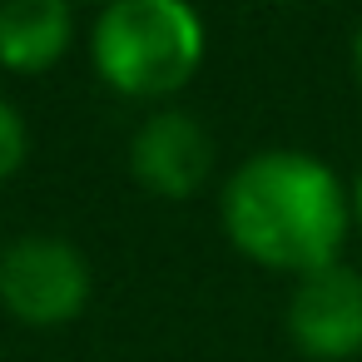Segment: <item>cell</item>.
<instances>
[{"mask_svg":"<svg viewBox=\"0 0 362 362\" xmlns=\"http://www.w3.org/2000/svg\"><path fill=\"white\" fill-rule=\"evenodd\" d=\"M218 218L228 243L248 263L308 278L327 263H342L352 199L337 169L317 154L258 149L228 174L218 194Z\"/></svg>","mask_w":362,"mask_h":362,"instance_id":"6da1fadb","label":"cell"},{"mask_svg":"<svg viewBox=\"0 0 362 362\" xmlns=\"http://www.w3.org/2000/svg\"><path fill=\"white\" fill-rule=\"evenodd\" d=\"M209 35L189 0H105L90 30L95 75L124 100H169L204 65Z\"/></svg>","mask_w":362,"mask_h":362,"instance_id":"7a4b0ae2","label":"cell"},{"mask_svg":"<svg viewBox=\"0 0 362 362\" xmlns=\"http://www.w3.org/2000/svg\"><path fill=\"white\" fill-rule=\"evenodd\" d=\"M0 303L16 322L60 327L90 303V263L70 238L25 233L0 253Z\"/></svg>","mask_w":362,"mask_h":362,"instance_id":"3957f363","label":"cell"},{"mask_svg":"<svg viewBox=\"0 0 362 362\" xmlns=\"http://www.w3.org/2000/svg\"><path fill=\"white\" fill-rule=\"evenodd\" d=\"M288 337L313 362H352L362 352V273L352 263H327L293 283Z\"/></svg>","mask_w":362,"mask_h":362,"instance_id":"277c9868","label":"cell"},{"mask_svg":"<svg viewBox=\"0 0 362 362\" xmlns=\"http://www.w3.org/2000/svg\"><path fill=\"white\" fill-rule=\"evenodd\" d=\"M129 174L159 199H189L214 174V139L189 110H154L129 139Z\"/></svg>","mask_w":362,"mask_h":362,"instance_id":"5b68a950","label":"cell"},{"mask_svg":"<svg viewBox=\"0 0 362 362\" xmlns=\"http://www.w3.org/2000/svg\"><path fill=\"white\" fill-rule=\"evenodd\" d=\"M75 35L70 0H0V65L16 75H45L65 60Z\"/></svg>","mask_w":362,"mask_h":362,"instance_id":"8992f818","label":"cell"},{"mask_svg":"<svg viewBox=\"0 0 362 362\" xmlns=\"http://www.w3.org/2000/svg\"><path fill=\"white\" fill-rule=\"evenodd\" d=\"M25 149H30V134H25V119L21 110L0 95V184H6L21 164H25Z\"/></svg>","mask_w":362,"mask_h":362,"instance_id":"52a82bcc","label":"cell"},{"mask_svg":"<svg viewBox=\"0 0 362 362\" xmlns=\"http://www.w3.org/2000/svg\"><path fill=\"white\" fill-rule=\"evenodd\" d=\"M347 199H352V223L362 228V164H357V174H352V184H347Z\"/></svg>","mask_w":362,"mask_h":362,"instance_id":"ba28073f","label":"cell"},{"mask_svg":"<svg viewBox=\"0 0 362 362\" xmlns=\"http://www.w3.org/2000/svg\"><path fill=\"white\" fill-rule=\"evenodd\" d=\"M352 80H357V90H362V21H357V30H352Z\"/></svg>","mask_w":362,"mask_h":362,"instance_id":"9c48e42d","label":"cell"}]
</instances>
